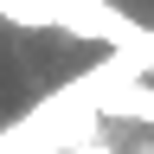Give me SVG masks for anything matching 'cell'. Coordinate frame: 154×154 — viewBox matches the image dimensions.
I'll return each mask as SVG.
<instances>
[{"label":"cell","mask_w":154,"mask_h":154,"mask_svg":"<svg viewBox=\"0 0 154 154\" xmlns=\"http://www.w3.org/2000/svg\"><path fill=\"white\" fill-rule=\"evenodd\" d=\"M103 103H116L122 116H141V122H154V96H148V90H128V96H103Z\"/></svg>","instance_id":"6da1fadb"},{"label":"cell","mask_w":154,"mask_h":154,"mask_svg":"<svg viewBox=\"0 0 154 154\" xmlns=\"http://www.w3.org/2000/svg\"><path fill=\"white\" fill-rule=\"evenodd\" d=\"M64 154H122V148H116V141H103V135H84V141H71Z\"/></svg>","instance_id":"7a4b0ae2"}]
</instances>
